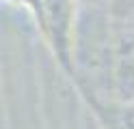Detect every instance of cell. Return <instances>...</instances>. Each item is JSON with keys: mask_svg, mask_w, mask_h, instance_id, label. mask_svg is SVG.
I'll return each mask as SVG.
<instances>
[{"mask_svg": "<svg viewBox=\"0 0 134 129\" xmlns=\"http://www.w3.org/2000/svg\"><path fill=\"white\" fill-rule=\"evenodd\" d=\"M35 17L48 45L52 47V54L63 65V69L71 73L78 26V0H41Z\"/></svg>", "mask_w": 134, "mask_h": 129, "instance_id": "1", "label": "cell"}, {"mask_svg": "<svg viewBox=\"0 0 134 129\" xmlns=\"http://www.w3.org/2000/svg\"><path fill=\"white\" fill-rule=\"evenodd\" d=\"M134 99V13L115 15L113 47V99Z\"/></svg>", "mask_w": 134, "mask_h": 129, "instance_id": "2", "label": "cell"}, {"mask_svg": "<svg viewBox=\"0 0 134 129\" xmlns=\"http://www.w3.org/2000/svg\"><path fill=\"white\" fill-rule=\"evenodd\" d=\"M104 129H134V99L130 101H91Z\"/></svg>", "mask_w": 134, "mask_h": 129, "instance_id": "3", "label": "cell"}, {"mask_svg": "<svg viewBox=\"0 0 134 129\" xmlns=\"http://www.w3.org/2000/svg\"><path fill=\"white\" fill-rule=\"evenodd\" d=\"M78 7H95V9H106L115 15H128L134 11L132 0H78Z\"/></svg>", "mask_w": 134, "mask_h": 129, "instance_id": "4", "label": "cell"}]
</instances>
